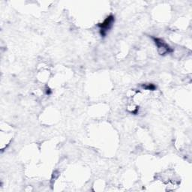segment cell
Segmentation results:
<instances>
[{"label": "cell", "instance_id": "6da1fadb", "mask_svg": "<svg viewBox=\"0 0 192 192\" xmlns=\"http://www.w3.org/2000/svg\"><path fill=\"white\" fill-rule=\"evenodd\" d=\"M113 23V17H107V18L105 20L104 22L103 23L102 25H101V34L104 35L106 33L108 29H110L111 26H112Z\"/></svg>", "mask_w": 192, "mask_h": 192}, {"label": "cell", "instance_id": "7a4b0ae2", "mask_svg": "<svg viewBox=\"0 0 192 192\" xmlns=\"http://www.w3.org/2000/svg\"><path fill=\"white\" fill-rule=\"evenodd\" d=\"M156 41V44L158 45V47L159 49H162V53H169V50H170V47H168L166 44L164 43V41H161V40H155Z\"/></svg>", "mask_w": 192, "mask_h": 192}]
</instances>
